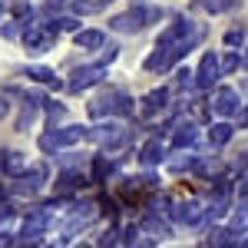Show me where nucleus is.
Returning <instances> with one entry per match:
<instances>
[{"mask_svg": "<svg viewBox=\"0 0 248 248\" xmlns=\"http://www.w3.org/2000/svg\"><path fill=\"white\" fill-rule=\"evenodd\" d=\"M90 113L96 119H103V116H129L133 113V99L126 93H119V90H113V93L99 96L96 103H90Z\"/></svg>", "mask_w": 248, "mask_h": 248, "instance_id": "obj_1", "label": "nucleus"}, {"mask_svg": "<svg viewBox=\"0 0 248 248\" xmlns=\"http://www.w3.org/2000/svg\"><path fill=\"white\" fill-rule=\"evenodd\" d=\"M162 17V10H149V7H136V10H129V14H119V17H113V30H119V33H133V30H142L146 23H153V20Z\"/></svg>", "mask_w": 248, "mask_h": 248, "instance_id": "obj_2", "label": "nucleus"}, {"mask_svg": "<svg viewBox=\"0 0 248 248\" xmlns=\"http://www.w3.org/2000/svg\"><path fill=\"white\" fill-rule=\"evenodd\" d=\"M86 136L83 126H66V129H53V133L40 136V149L43 153H53V149H63V146H73Z\"/></svg>", "mask_w": 248, "mask_h": 248, "instance_id": "obj_3", "label": "nucleus"}, {"mask_svg": "<svg viewBox=\"0 0 248 248\" xmlns=\"http://www.w3.org/2000/svg\"><path fill=\"white\" fill-rule=\"evenodd\" d=\"M53 40H57V27H43V23H30L27 33H23L27 50H37V53H40V50H50Z\"/></svg>", "mask_w": 248, "mask_h": 248, "instance_id": "obj_4", "label": "nucleus"}, {"mask_svg": "<svg viewBox=\"0 0 248 248\" xmlns=\"http://www.w3.org/2000/svg\"><path fill=\"white\" fill-rule=\"evenodd\" d=\"M103 77H106V66H103V63L79 66L77 73H73V79H70V90H73V93H83V90H90L96 83H103Z\"/></svg>", "mask_w": 248, "mask_h": 248, "instance_id": "obj_5", "label": "nucleus"}, {"mask_svg": "<svg viewBox=\"0 0 248 248\" xmlns=\"http://www.w3.org/2000/svg\"><path fill=\"white\" fill-rule=\"evenodd\" d=\"M175 60H179V57L172 53L169 46H155V53L146 60V70H149V73H166V70H169Z\"/></svg>", "mask_w": 248, "mask_h": 248, "instance_id": "obj_6", "label": "nucleus"}, {"mask_svg": "<svg viewBox=\"0 0 248 248\" xmlns=\"http://www.w3.org/2000/svg\"><path fill=\"white\" fill-rule=\"evenodd\" d=\"M93 139H99L103 146L113 149V146H123V142H126V129H123V126H103V129L93 133Z\"/></svg>", "mask_w": 248, "mask_h": 248, "instance_id": "obj_7", "label": "nucleus"}, {"mask_svg": "<svg viewBox=\"0 0 248 248\" xmlns=\"http://www.w3.org/2000/svg\"><path fill=\"white\" fill-rule=\"evenodd\" d=\"M166 99H169V90H153V93L142 99V116H155L166 109Z\"/></svg>", "mask_w": 248, "mask_h": 248, "instance_id": "obj_8", "label": "nucleus"}, {"mask_svg": "<svg viewBox=\"0 0 248 248\" xmlns=\"http://www.w3.org/2000/svg\"><path fill=\"white\" fill-rule=\"evenodd\" d=\"M172 215H175V218H179L182 225H192V222H199V218H202V209H199L195 202H179Z\"/></svg>", "mask_w": 248, "mask_h": 248, "instance_id": "obj_9", "label": "nucleus"}, {"mask_svg": "<svg viewBox=\"0 0 248 248\" xmlns=\"http://www.w3.org/2000/svg\"><path fill=\"white\" fill-rule=\"evenodd\" d=\"M162 155H166V146H162L159 139H149V142L142 146V153H139V159H142L146 166H155V162H162Z\"/></svg>", "mask_w": 248, "mask_h": 248, "instance_id": "obj_10", "label": "nucleus"}, {"mask_svg": "<svg viewBox=\"0 0 248 248\" xmlns=\"http://www.w3.org/2000/svg\"><path fill=\"white\" fill-rule=\"evenodd\" d=\"M0 169L7 172V175H20V172L27 169V155H20V153H7L3 159H0Z\"/></svg>", "mask_w": 248, "mask_h": 248, "instance_id": "obj_11", "label": "nucleus"}, {"mask_svg": "<svg viewBox=\"0 0 248 248\" xmlns=\"http://www.w3.org/2000/svg\"><path fill=\"white\" fill-rule=\"evenodd\" d=\"M43 229H46V215L40 212V215H30V218L23 222V229H20V235H23V242H27V238H37V235H40Z\"/></svg>", "mask_w": 248, "mask_h": 248, "instance_id": "obj_12", "label": "nucleus"}, {"mask_svg": "<svg viewBox=\"0 0 248 248\" xmlns=\"http://www.w3.org/2000/svg\"><path fill=\"white\" fill-rule=\"evenodd\" d=\"M103 43H106V37H103L99 30H83V33H77L79 50H96V46H103Z\"/></svg>", "mask_w": 248, "mask_h": 248, "instance_id": "obj_13", "label": "nucleus"}, {"mask_svg": "<svg viewBox=\"0 0 248 248\" xmlns=\"http://www.w3.org/2000/svg\"><path fill=\"white\" fill-rule=\"evenodd\" d=\"M192 142H195V129H192L189 123L175 126V136H172V146H175V149H186V146H192Z\"/></svg>", "mask_w": 248, "mask_h": 248, "instance_id": "obj_14", "label": "nucleus"}, {"mask_svg": "<svg viewBox=\"0 0 248 248\" xmlns=\"http://www.w3.org/2000/svg\"><path fill=\"white\" fill-rule=\"evenodd\" d=\"M27 77L37 79V83H50V86H60V79L53 77V70H46V66H27Z\"/></svg>", "mask_w": 248, "mask_h": 248, "instance_id": "obj_15", "label": "nucleus"}, {"mask_svg": "<svg viewBox=\"0 0 248 248\" xmlns=\"http://www.w3.org/2000/svg\"><path fill=\"white\" fill-rule=\"evenodd\" d=\"M113 172V162H106L103 155H96V162H93V182H106V175Z\"/></svg>", "mask_w": 248, "mask_h": 248, "instance_id": "obj_16", "label": "nucleus"}, {"mask_svg": "<svg viewBox=\"0 0 248 248\" xmlns=\"http://www.w3.org/2000/svg\"><path fill=\"white\" fill-rule=\"evenodd\" d=\"M212 79H215V60L205 57L202 60V70H199V86H209Z\"/></svg>", "mask_w": 248, "mask_h": 248, "instance_id": "obj_17", "label": "nucleus"}, {"mask_svg": "<svg viewBox=\"0 0 248 248\" xmlns=\"http://www.w3.org/2000/svg\"><path fill=\"white\" fill-rule=\"evenodd\" d=\"M232 106H235V96H232L229 90H222V93L215 96V109H218V113H229Z\"/></svg>", "mask_w": 248, "mask_h": 248, "instance_id": "obj_18", "label": "nucleus"}, {"mask_svg": "<svg viewBox=\"0 0 248 248\" xmlns=\"http://www.w3.org/2000/svg\"><path fill=\"white\" fill-rule=\"evenodd\" d=\"M99 212H103L106 218H116V215H119V205H116V199H106V195H103V199H99Z\"/></svg>", "mask_w": 248, "mask_h": 248, "instance_id": "obj_19", "label": "nucleus"}, {"mask_svg": "<svg viewBox=\"0 0 248 248\" xmlns=\"http://www.w3.org/2000/svg\"><path fill=\"white\" fill-rule=\"evenodd\" d=\"M142 225H146L149 232H159V235H166V232H169V229H166V222H162V218H155V215H149Z\"/></svg>", "mask_w": 248, "mask_h": 248, "instance_id": "obj_20", "label": "nucleus"}, {"mask_svg": "<svg viewBox=\"0 0 248 248\" xmlns=\"http://www.w3.org/2000/svg\"><path fill=\"white\" fill-rule=\"evenodd\" d=\"M229 136H232L229 126H215V129H212V142H215V146H222V142H225Z\"/></svg>", "mask_w": 248, "mask_h": 248, "instance_id": "obj_21", "label": "nucleus"}, {"mask_svg": "<svg viewBox=\"0 0 248 248\" xmlns=\"http://www.w3.org/2000/svg\"><path fill=\"white\" fill-rule=\"evenodd\" d=\"M73 10H77V14H96V10H99V3H90V0H77V3H73Z\"/></svg>", "mask_w": 248, "mask_h": 248, "instance_id": "obj_22", "label": "nucleus"}, {"mask_svg": "<svg viewBox=\"0 0 248 248\" xmlns=\"http://www.w3.org/2000/svg\"><path fill=\"white\" fill-rule=\"evenodd\" d=\"M202 3H205V7H209L212 14H218V10H225V7H229L232 0H202Z\"/></svg>", "mask_w": 248, "mask_h": 248, "instance_id": "obj_23", "label": "nucleus"}, {"mask_svg": "<svg viewBox=\"0 0 248 248\" xmlns=\"http://www.w3.org/2000/svg\"><path fill=\"white\" fill-rule=\"evenodd\" d=\"M77 27H79V23L73 17H60L57 20V30H77Z\"/></svg>", "mask_w": 248, "mask_h": 248, "instance_id": "obj_24", "label": "nucleus"}, {"mask_svg": "<svg viewBox=\"0 0 248 248\" xmlns=\"http://www.w3.org/2000/svg\"><path fill=\"white\" fill-rule=\"evenodd\" d=\"M10 215H14L10 205H0V225H7V222H10Z\"/></svg>", "mask_w": 248, "mask_h": 248, "instance_id": "obj_25", "label": "nucleus"}, {"mask_svg": "<svg viewBox=\"0 0 248 248\" xmlns=\"http://www.w3.org/2000/svg\"><path fill=\"white\" fill-rule=\"evenodd\" d=\"M46 113H50V119H63V106H53V103H50Z\"/></svg>", "mask_w": 248, "mask_h": 248, "instance_id": "obj_26", "label": "nucleus"}, {"mask_svg": "<svg viewBox=\"0 0 248 248\" xmlns=\"http://www.w3.org/2000/svg\"><path fill=\"white\" fill-rule=\"evenodd\" d=\"M3 113H7V103H3V99H0V116H3Z\"/></svg>", "mask_w": 248, "mask_h": 248, "instance_id": "obj_27", "label": "nucleus"}, {"mask_svg": "<svg viewBox=\"0 0 248 248\" xmlns=\"http://www.w3.org/2000/svg\"><path fill=\"white\" fill-rule=\"evenodd\" d=\"M99 3H109V0H99Z\"/></svg>", "mask_w": 248, "mask_h": 248, "instance_id": "obj_28", "label": "nucleus"}, {"mask_svg": "<svg viewBox=\"0 0 248 248\" xmlns=\"http://www.w3.org/2000/svg\"><path fill=\"white\" fill-rule=\"evenodd\" d=\"M0 14H3V7H0Z\"/></svg>", "mask_w": 248, "mask_h": 248, "instance_id": "obj_29", "label": "nucleus"}]
</instances>
